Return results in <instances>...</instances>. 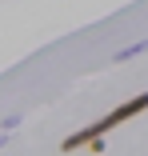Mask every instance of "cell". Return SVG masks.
Returning a JSON list of instances; mask_svg holds the SVG:
<instances>
[{"label": "cell", "instance_id": "cell-1", "mask_svg": "<svg viewBox=\"0 0 148 156\" xmlns=\"http://www.w3.org/2000/svg\"><path fill=\"white\" fill-rule=\"evenodd\" d=\"M140 112H148V92H140V96H132V100H120L112 112H104V116H100V120H92V124H84L80 132H68V136L60 140V152H76V148L104 144V136H108L112 128H120L124 120H136Z\"/></svg>", "mask_w": 148, "mask_h": 156}, {"label": "cell", "instance_id": "cell-2", "mask_svg": "<svg viewBox=\"0 0 148 156\" xmlns=\"http://www.w3.org/2000/svg\"><path fill=\"white\" fill-rule=\"evenodd\" d=\"M148 48V40H136V44H128V48H120V52H116V60H132L136 52H144Z\"/></svg>", "mask_w": 148, "mask_h": 156}]
</instances>
